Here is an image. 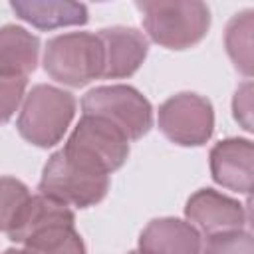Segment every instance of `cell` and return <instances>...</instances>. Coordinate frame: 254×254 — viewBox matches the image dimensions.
I'll return each instance as SVG.
<instances>
[{
	"instance_id": "d6986e66",
	"label": "cell",
	"mask_w": 254,
	"mask_h": 254,
	"mask_svg": "<svg viewBox=\"0 0 254 254\" xmlns=\"http://www.w3.org/2000/svg\"><path fill=\"white\" fill-rule=\"evenodd\" d=\"M232 113L240 127L254 133V81H244L238 85L232 97Z\"/></svg>"
},
{
	"instance_id": "277c9868",
	"label": "cell",
	"mask_w": 254,
	"mask_h": 254,
	"mask_svg": "<svg viewBox=\"0 0 254 254\" xmlns=\"http://www.w3.org/2000/svg\"><path fill=\"white\" fill-rule=\"evenodd\" d=\"M73 111L75 99L71 93L40 83L24 97L18 131L32 145L52 147L64 137L69 121L73 119Z\"/></svg>"
},
{
	"instance_id": "2e32d148",
	"label": "cell",
	"mask_w": 254,
	"mask_h": 254,
	"mask_svg": "<svg viewBox=\"0 0 254 254\" xmlns=\"http://www.w3.org/2000/svg\"><path fill=\"white\" fill-rule=\"evenodd\" d=\"M26 254H85L81 236L73 226H54L24 242Z\"/></svg>"
},
{
	"instance_id": "3957f363",
	"label": "cell",
	"mask_w": 254,
	"mask_h": 254,
	"mask_svg": "<svg viewBox=\"0 0 254 254\" xmlns=\"http://www.w3.org/2000/svg\"><path fill=\"white\" fill-rule=\"evenodd\" d=\"M46 73L71 87L103 77V44L97 34L71 32L52 38L44 52Z\"/></svg>"
},
{
	"instance_id": "ba28073f",
	"label": "cell",
	"mask_w": 254,
	"mask_h": 254,
	"mask_svg": "<svg viewBox=\"0 0 254 254\" xmlns=\"http://www.w3.org/2000/svg\"><path fill=\"white\" fill-rule=\"evenodd\" d=\"M187 218L208 238L242 230L246 212L240 202L212 189L196 190L185 206Z\"/></svg>"
},
{
	"instance_id": "7402d4cb",
	"label": "cell",
	"mask_w": 254,
	"mask_h": 254,
	"mask_svg": "<svg viewBox=\"0 0 254 254\" xmlns=\"http://www.w3.org/2000/svg\"><path fill=\"white\" fill-rule=\"evenodd\" d=\"M4 254H26L24 250H6Z\"/></svg>"
},
{
	"instance_id": "7c38bea8",
	"label": "cell",
	"mask_w": 254,
	"mask_h": 254,
	"mask_svg": "<svg viewBox=\"0 0 254 254\" xmlns=\"http://www.w3.org/2000/svg\"><path fill=\"white\" fill-rule=\"evenodd\" d=\"M73 220L75 216L67 204L40 192L30 198L18 220L6 230V236L18 244H24L42 230L54 226H73Z\"/></svg>"
},
{
	"instance_id": "ac0fdd59",
	"label": "cell",
	"mask_w": 254,
	"mask_h": 254,
	"mask_svg": "<svg viewBox=\"0 0 254 254\" xmlns=\"http://www.w3.org/2000/svg\"><path fill=\"white\" fill-rule=\"evenodd\" d=\"M202 254H254V236L242 230L212 236Z\"/></svg>"
},
{
	"instance_id": "ffe728a7",
	"label": "cell",
	"mask_w": 254,
	"mask_h": 254,
	"mask_svg": "<svg viewBox=\"0 0 254 254\" xmlns=\"http://www.w3.org/2000/svg\"><path fill=\"white\" fill-rule=\"evenodd\" d=\"M28 77H0V89H2V115L4 121L12 117V113L18 109L24 89H26Z\"/></svg>"
},
{
	"instance_id": "30bf717a",
	"label": "cell",
	"mask_w": 254,
	"mask_h": 254,
	"mask_svg": "<svg viewBox=\"0 0 254 254\" xmlns=\"http://www.w3.org/2000/svg\"><path fill=\"white\" fill-rule=\"evenodd\" d=\"M97 36L103 44V77H129L139 69L149 50V42L139 30L113 26L99 30Z\"/></svg>"
},
{
	"instance_id": "9a60e30c",
	"label": "cell",
	"mask_w": 254,
	"mask_h": 254,
	"mask_svg": "<svg viewBox=\"0 0 254 254\" xmlns=\"http://www.w3.org/2000/svg\"><path fill=\"white\" fill-rule=\"evenodd\" d=\"M224 46L234 67L248 77H254V8L234 14L224 32Z\"/></svg>"
},
{
	"instance_id": "6da1fadb",
	"label": "cell",
	"mask_w": 254,
	"mask_h": 254,
	"mask_svg": "<svg viewBox=\"0 0 254 254\" xmlns=\"http://www.w3.org/2000/svg\"><path fill=\"white\" fill-rule=\"evenodd\" d=\"M143 26L153 42L169 50H187L198 44L210 26V10L198 0L137 2Z\"/></svg>"
},
{
	"instance_id": "8fae6325",
	"label": "cell",
	"mask_w": 254,
	"mask_h": 254,
	"mask_svg": "<svg viewBox=\"0 0 254 254\" xmlns=\"http://www.w3.org/2000/svg\"><path fill=\"white\" fill-rule=\"evenodd\" d=\"M145 254H202L198 230L179 218L151 220L139 238Z\"/></svg>"
},
{
	"instance_id": "9c48e42d",
	"label": "cell",
	"mask_w": 254,
	"mask_h": 254,
	"mask_svg": "<svg viewBox=\"0 0 254 254\" xmlns=\"http://www.w3.org/2000/svg\"><path fill=\"white\" fill-rule=\"evenodd\" d=\"M212 179L238 192L254 190V141L230 137L216 143L210 151Z\"/></svg>"
},
{
	"instance_id": "5bb4252c",
	"label": "cell",
	"mask_w": 254,
	"mask_h": 254,
	"mask_svg": "<svg viewBox=\"0 0 254 254\" xmlns=\"http://www.w3.org/2000/svg\"><path fill=\"white\" fill-rule=\"evenodd\" d=\"M12 10L18 18L30 22L40 30H54L62 26L85 24L87 22V8L79 2H26V0H12Z\"/></svg>"
},
{
	"instance_id": "7a4b0ae2",
	"label": "cell",
	"mask_w": 254,
	"mask_h": 254,
	"mask_svg": "<svg viewBox=\"0 0 254 254\" xmlns=\"http://www.w3.org/2000/svg\"><path fill=\"white\" fill-rule=\"evenodd\" d=\"M64 153L81 169L109 175L127 161L129 139L113 123L101 117L83 115L69 135Z\"/></svg>"
},
{
	"instance_id": "603a6c76",
	"label": "cell",
	"mask_w": 254,
	"mask_h": 254,
	"mask_svg": "<svg viewBox=\"0 0 254 254\" xmlns=\"http://www.w3.org/2000/svg\"><path fill=\"white\" fill-rule=\"evenodd\" d=\"M129 254H145L143 250H133V252H129Z\"/></svg>"
},
{
	"instance_id": "5b68a950",
	"label": "cell",
	"mask_w": 254,
	"mask_h": 254,
	"mask_svg": "<svg viewBox=\"0 0 254 254\" xmlns=\"http://www.w3.org/2000/svg\"><path fill=\"white\" fill-rule=\"evenodd\" d=\"M81 107L83 115L113 123L129 141L141 139L153 125L151 103L131 85L95 87L83 95Z\"/></svg>"
},
{
	"instance_id": "e0dca14e",
	"label": "cell",
	"mask_w": 254,
	"mask_h": 254,
	"mask_svg": "<svg viewBox=\"0 0 254 254\" xmlns=\"http://www.w3.org/2000/svg\"><path fill=\"white\" fill-rule=\"evenodd\" d=\"M32 194L28 192L24 183L12 177L2 179V230L4 232L18 220V216L22 214Z\"/></svg>"
},
{
	"instance_id": "8992f818",
	"label": "cell",
	"mask_w": 254,
	"mask_h": 254,
	"mask_svg": "<svg viewBox=\"0 0 254 254\" xmlns=\"http://www.w3.org/2000/svg\"><path fill=\"white\" fill-rule=\"evenodd\" d=\"M107 189L109 175H99L77 167L67 159L64 149L48 159L40 179L42 194H48L67 206L71 204L79 208L97 204L107 194Z\"/></svg>"
},
{
	"instance_id": "44dd1931",
	"label": "cell",
	"mask_w": 254,
	"mask_h": 254,
	"mask_svg": "<svg viewBox=\"0 0 254 254\" xmlns=\"http://www.w3.org/2000/svg\"><path fill=\"white\" fill-rule=\"evenodd\" d=\"M246 218H248V224L254 230V190L248 194V200H246Z\"/></svg>"
},
{
	"instance_id": "4fadbf2b",
	"label": "cell",
	"mask_w": 254,
	"mask_h": 254,
	"mask_svg": "<svg viewBox=\"0 0 254 254\" xmlns=\"http://www.w3.org/2000/svg\"><path fill=\"white\" fill-rule=\"evenodd\" d=\"M40 42L20 26L0 32V77H28L38 64Z\"/></svg>"
},
{
	"instance_id": "52a82bcc",
	"label": "cell",
	"mask_w": 254,
	"mask_h": 254,
	"mask_svg": "<svg viewBox=\"0 0 254 254\" xmlns=\"http://www.w3.org/2000/svg\"><path fill=\"white\" fill-rule=\"evenodd\" d=\"M214 127V111L206 97L196 93H177L159 107V129L183 147L204 145Z\"/></svg>"
}]
</instances>
